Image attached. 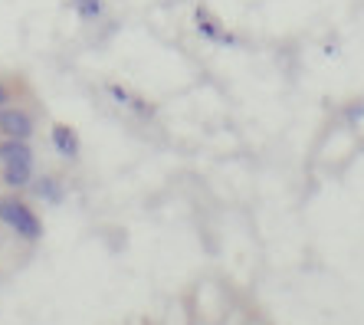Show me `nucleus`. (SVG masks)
I'll use <instances>...</instances> for the list:
<instances>
[{
    "instance_id": "f257e3e1",
    "label": "nucleus",
    "mask_w": 364,
    "mask_h": 325,
    "mask_svg": "<svg viewBox=\"0 0 364 325\" xmlns=\"http://www.w3.org/2000/svg\"><path fill=\"white\" fill-rule=\"evenodd\" d=\"M0 223H7L10 230L23 240H40L43 223L20 197H0Z\"/></svg>"
},
{
    "instance_id": "f03ea898",
    "label": "nucleus",
    "mask_w": 364,
    "mask_h": 325,
    "mask_svg": "<svg viewBox=\"0 0 364 325\" xmlns=\"http://www.w3.org/2000/svg\"><path fill=\"white\" fill-rule=\"evenodd\" d=\"M0 164L4 168H33V151L23 138H4L0 142Z\"/></svg>"
},
{
    "instance_id": "7ed1b4c3",
    "label": "nucleus",
    "mask_w": 364,
    "mask_h": 325,
    "mask_svg": "<svg viewBox=\"0 0 364 325\" xmlns=\"http://www.w3.org/2000/svg\"><path fill=\"white\" fill-rule=\"evenodd\" d=\"M0 132L7 138H23V142H30V135H33V119L20 109H4L0 112Z\"/></svg>"
},
{
    "instance_id": "20e7f679",
    "label": "nucleus",
    "mask_w": 364,
    "mask_h": 325,
    "mask_svg": "<svg viewBox=\"0 0 364 325\" xmlns=\"http://www.w3.org/2000/svg\"><path fill=\"white\" fill-rule=\"evenodd\" d=\"M53 148H56L63 158H76L79 154V135L73 132V125H56V129H53Z\"/></svg>"
},
{
    "instance_id": "39448f33",
    "label": "nucleus",
    "mask_w": 364,
    "mask_h": 325,
    "mask_svg": "<svg viewBox=\"0 0 364 325\" xmlns=\"http://www.w3.org/2000/svg\"><path fill=\"white\" fill-rule=\"evenodd\" d=\"M30 191H33L36 197H43L46 204H63V197H66V191H63V184L56 178H36V181H30Z\"/></svg>"
},
{
    "instance_id": "423d86ee",
    "label": "nucleus",
    "mask_w": 364,
    "mask_h": 325,
    "mask_svg": "<svg viewBox=\"0 0 364 325\" xmlns=\"http://www.w3.org/2000/svg\"><path fill=\"white\" fill-rule=\"evenodd\" d=\"M197 30H200L207 40H223V43H233V36H227V33H220V26H217V20L207 14V10H197Z\"/></svg>"
},
{
    "instance_id": "0eeeda50",
    "label": "nucleus",
    "mask_w": 364,
    "mask_h": 325,
    "mask_svg": "<svg viewBox=\"0 0 364 325\" xmlns=\"http://www.w3.org/2000/svg\"><path fill=\"white\" fill-rule=\"evenodd\" d=\"M4 181H7V188H30L33 168H4Z\"/></svg>"
},
{
    "instance_id": "6e6552de",
    "label": "nucleus",
    "mask_w": 364,
    "mask_h": 325,
    "mask_svg": "<svg viewBox=\"0 0 364 325\" xmlns=\"http://www.w3.org/2000/svg\"><path fill=\"white\" fill-rule=\"evenodd\" d=\"M73 4H76V14L82 20H95V17H102V10H105L102 0H73Z\"/></svg>"
},
{
    "instance_id": "1a4fd4ad",
    "label": "nucleus",
    "mask_w": 364,
    "mask_h": 325,
    "mask_svg": "<svg viewBox=\"0 0 364 325\" xmlns=\"http://www.w3.org/2000/svg\"><path fill=\"white\" fill-rule=\"evenodd\" d=\"M109 92L115 95V102H122V105H135V109H138V102H135V99H132V95L125 92V89H119V86H109Z\"/></svg>"
},
{
    "instance_id": "9d476101",
    "label": "nucleus",
    "mask_w": 364,
    "mask_h": 325,
    "mask_svg": "<svg viewBox=\"0 0 364 325\" xmlns=\"http://www.w3.org/2000/svg\"><path fill=\"white\" fill-rule=\"evenodd\" d=\"M7 102H10V92H7L4 86H0V105H7Z\"/></svg>"
}]
</instances>
